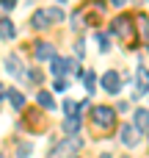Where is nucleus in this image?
<instances>
[{
  "label": "nucleus",
  "mask_w": 149,
  "mask_h": 158,
  "mask_svg": "<svg viewBox=\"0 0 149 158\" xmlns=\"http://www.w3.org/2000/svg\"><path fill=\"white\" fill-rule=\"evenodd\" d=\"M141 131L138 128H133V125H124L122 131H119V139H122V144L124 147H135L138 142H141V136H138Z\"/></svg>",
  "instance_id": "nucleus-6"
},
{
  "label": "nucleus",
  "mask_w": 149,
  "mask_h": 158,
  "mask_svg": "<svg viewBox=\"0 0 149 158\" xmlns=\"http://www.w3.org/2000/svg\"><path fill=\"white\" fill-rule=\"evenodd\" d=\"M58 3H66V0H58Z\"/></svg>",
  "instance_id": "nucleus-29"
},
{
  "label": "nucleus",
  "mask_w": 149,
  "mask_h": 158,
  "mask_svg": "<svg viewBox=\"0 0 149 158\" xmlns=\"http://www.w3.org/2000/svg\"><path fill=\"white\" fill-rule=\"evenodd\" d=\"M50 69H53V75H55V78H64L66 72L77 69V61H75V58H58V56H55V58L50 61Z\"/></svg>",
  "instance_id": "nucleus-5"
},
{
  "label": "nucleus",
  "mask_w": 149,
  "mask_h": 158,
  "mask_svg": "<svg viewBox=\"0 0 149 158\" xmlns=\"http://www.w3.org/2000/svg\"><path fill=\"white\" fill-rule=\"evenodd\" d=\"M17 6V0H3V8H14Z\"/></svg>",
  "instance_id": "nucleus-25"
},
{
  "label": "nucleus",
  "mask_w": 149,
  "mask_h": 158,
  "mask_svg": "<svg viewBox=\"0 0 149 158\" xmlns=\"http://www.w3.org/2000/svg\"><path fill=\"white\" fill-rule=\"evenodd\" d=\"M3 97H8V92H6V86L0 83V100H3Z\"/></svg>",
  "instance_id": "nucleus-26"
},
{
  "label": "nucleus",
  "mask_w": 149,
  "mask_h": 158,
  "mask_svg": "<svg viewBox=\"0 0 149 158\" xmlns=\"http://www.w3.org/2000/svg\"><path fill=\"white\" fill-rule=\"evenodd\" d=\"M91 122H94V128L111 131L113 122H116V114H113V108H108V106H94V108H91Z\"/></svg>",
  "instance_id": "nucleus-2"
},
{
  "label": "nucleus",
  "mask_w": 149,
  "mask_h": 158,
  "mask_svg": "<svg viewBox=\"0 0 149 158\" xmlns=\"http://www.w3.org/2000/svg\"><path fill=\"white\" fill-rule=\"evenodd\" d=\"M36 100H39V103H41L47 111H53V108H55V103H53V97H50L47 92H39V94H36Z\"/></svg>",
  "instance_id": "nucleus-16"
},
{
  "label": "nucleus",
  "mask_w": 149,
  "mask_h": 158,
  "mask_svg": "<svg viewBox=\"0 0 149 158\" xmlns=\"http://www.w3.org/2000/svg\"><path fill=\"white\" fill-rule=\"evenodd\" d=\"M0 158H6V156H0Z\"/></svg>",
  "instance_id": "nucleus-30"
},
{
  "label": "nucleus",
  "mask_w": 149,
  "mask_h": 158,
  "mask_svg": "<svg viewBox=\"0 0 149 158\" xmlns=\"http://www.w3.org/2000/svg\"><path fill=\"white\" fill-rule=\"evenodd\" d=\"M97 44H100V50H102V53H108V50H111V42H108V36H105V33H97Z\"/></svg>",
  "instance_id": "nucleus-19"
},
{
  "label": "nucleus",
  "mask_w": 149,
  "mask_h": 158,
  "mask_svg": "<svg viewBox=\"0 0 149 158\" xmlns=\"http://www.w3.org/2000/svg\"><path fill=\"white\" fill-rule=\"evenodd\" d=\"M138 22H141V33H149V19L147 17H138Z\"/></svg>",
  "instance_id": "nucleus-22"
},
{
  "label": "nucleus",
  "mask_w": 149,
  "mask_h": 158,
  "mask_svg": "<svg viewBox=\"0 0 149 158\" xmlns=\"http://www.w3.org/2000/svg\"><path fill=\"white\" fill-rule=\"evenodd\" d=\"M135 128H138L141 133L149 131V111L147 108H138V111H135Z\"/></svg>",
  "instance_id": "nucleus-12"
},
{
  "label": "nucleus",
  "mask_w": 149,
  "mask_h": 158,
  "mask_svg": "<svg viewBox=\"0 0 149 158\" xmlns=\"http://www.w3.org/2000/svg\"><path fill=\"white\" fill-rule=\"evenodd\" d=\"M14 33H17L14 25H11L8 19H0V36H3V39H14Z\"/></svg>",
  "instance_id": "nucleus-15"
},
{
  "label": "nucleus",
  "mask_w": 149,
  "mask_h": 158,
  "mask_svg": "<svg viewBox=\"0 0 149 158\" xmlns=\"http://www.w3.org/2000/svg\"><path fill=\"white\" fill-rule=\"evenodd\" d=\"M100 158H113V156H108V153H102V156H100Z\"/></svg>",
  "instance_id": "nucleus-28"
},
{
  "label": "nucleus",
  "mask_w": 149,
  "mask_h": 158,
  "mask_svg": "<svg viewBox=\"0 0 149 158\" xmlns=\"http://www.w3.org/2000/svg\"><path fill=\"white\" fill-rule=\"evenodd\" d=\"M6 72L8 75H14V78H22L25 75V69H22V61H19V56H6Z\"/></svg>",
  "instance_id": "nucleus-10"
},
{
  "label": "nucleus",
  "mask_w": 149,
  "mask_h": 158,
  "mask_svg": "<svg viewBox=\"0 0 149 158\" xmlns=\"http://www.w3.org/2000/svg\"><path fill=\"white\" fill-rule=\"evenodd\" d=\"M102 92H108V94H119L122 92V78H119V72L116 69H108V72H102Z\"/></svg>",
  "instance_id": "nucleus-4"
},
{
  "label": "nucleus",
  "mask_w": 149,
  "mask_h": 158,
  "mask_svg": "<svg viewBox=\"0 0 149 158\" xmlns=\"http://www.w3.org/2000/svg\"><path fill=\"white\" fill-rule=\"evenodd\" d=\"M75 53H77V56H80V58H83V56H86V50H83V39H80V42H77V44H75Z\"/></svg>",
  "instance_id": "nucleus-24"
},
{
  "label": "nucleus",
  "mask_w": 149,
  "mask_h": 158,
  "mask_svg": "<svg viewBox=\"0 0 149 158\" xmlns=\"http://www.w3.org/2000/svg\"><path fill=\"white\" fill-rule=\"evenodd\" d=\"M113 33H116L127 47H135V25H133L130 17H119V19H113Z\"/></svg>",
  "instance_id": "nucleus-1"
},
{
  "label": "nucleus",
  "mask_w": 149,
  "mask_h": 158,
  "mask_svg": "<svg viewBox=\"0 0 149 158\" xmlns=\"http://www.w3.org/2000/svg\"><path fill=\"white\" fill-rule=\"evenodd\" d=\"M28 78H30V83H41V72H36V69H33Z\"/></svg>",
  "instance_id": "nucleus-23"
},
{
  "label": "nucleus",
  "mask_w": 149,
  "mask_h": 158,
  "mask_svg": "<svg viewBox=\"0 0 149 158\" xmlns=\"http://www.w3.org/2000/svg\"><path fill=\"white\" fill-rule=\"evenodd\" d=\"M53 22H50V14H47V8H39L33 17H30V28H36V31H44V28H50Z\"/></svg>",
  "instance_id": "nucleus-9"
},
{
  "label": "nucleus",
  "mask_w": 149,
  "mask_h": 158,
  "mask_svg": "<svg viewBox=\"0 0 149 158\" xmlns=\"http://www.w3.org/2000/svg\"><path fill=\"white\" fill-rule=\"evenodd\" d=\"M61 131H64L66 136H77V133H80V114H75V117H66V119L61 122Z\"/></svg>",
  "instance_id": "nucleus-11"
},
{
  "label": "nucleus",
  "mask_w": 149,
  "mask_h": 158,
  "mask_svg": "<svg viewBox=\"0 0 149 158\" xmlns=\"http://www.w3.org/2000/svg\"><path fill=\"white\" fill-rule=\"evenodd\" d=\"M83 86H86V92H88V94H94V86H97V75H94L91 69H86V72H83Z\"/></svg>",
  "instance_id": "nucleus-13"
},
{
  "label": "nucleus",
  "mask_w": 149,
  "mask_h": 158,
  "mask_svg": "<svg viewBox=\"0 0 149 158\" xmlns=\"http://www.w3.org/2000/svg\"><path fill=\"white\" fill-rule=\"evenodd\" d=\"M83 147V142H80V136H69V139H64L53 153H50V158H75V153Z\"/></svg>",
  "instance_id": "nucleus-3"
},
{
  "label": "nucleus",
  "mask_w": 149,
  "mask_h": 158,
  "mask_svg": "<svg viewBox=\"0 0 149 158\" xmlns=\"http://www.w3.org/2000/svg\"><path fill=\"white\" fill-rule=\"evenodd\" d=\"M149 92V69L144 64H138V86H135V92H133V97L138 100L141 94H147Z\"/></svg>",
  "instance_id": "nucleus-7"
},
{
  "label": "nucleus",
  "mask_w": 149,
  "mask_h": 158,
  "mask_svg": "<svg viewBox=\"0 0 149 158\" xmlns=\"http://www.w3.org/2000/svg\"><path fill=\"white\" fill-rule=\"evenodd\" d=\"M47 14H50V22H53V25L64 19V11H61V6H55V8H47Z\"/></svg>",
  "instance_id": "nucleus-18"
},
{
  "label": "nucleus",
  "mask_w": 149,
  "mask_h": 158,
  "mask_svg": "<svg viewBox=\"0 0 149 158\" xmlns=\"http://www.w3.org/2000/svg\"><path fill=\"white\" fill-rule=\"evenodd\" d=\"M66 86H69V83H66L64 78H55V83H53V89H55V92H66Z\"/></svg>",
  "instance_id": "nucleus-20"
},
{
  "label": "nucleus",
  "mask_w": 149,
  "mask_h": 158,
  "mask_svg": "<svg viewBox=\"0 0 149 158\" xmlns=\"http://www.w3.org/2000/svg\"><path fill=\"white\" fill-rule=\"evenodd\" d=\"M33 153V144H28V142H19L17 144V158H28Z\"/></svg>",
  "instance_id": "nucleus-17"
},
{
  "label": "nucleus",
  "mask_w": 149,
  "mask_h": 158,
  "mask_svg": "<svg viewBox=\"0 0 149 158\" xmlns=\"http://www.w3.org/2000/svg\"><path fill=\"white\" fill-rule=\"evenodd\" d=\"M111 3H113L116 8H122V6H124V0H111Z\"/></svg>",
  "instance_id": "nucleus-27"
},
{
  "label": "nucleus",
  "mask_w": 149,
  "mask_h": 158,
  "mask_svg": "<svg viewBox=\"0 0 149 158\" xmlns=\"http://www.w3.org/2000/svg\"><path fill=\"white\" fill-rule=\"evenodd\" d=\"M64 111H66L69 117H75V111H77V106H75L72 100H66V103H64Z\"/></svg>",
  "instance_id": "nucleus-21"
},
{
  "label": "nucleus",
  "mask_w": 149,
  "mask_h": 158,
  "mask_svg": "<svg viewBox=\"0 0 149 158\" xmlns=\"http://www.w3.org/2000/svg\"><path fill=\"white\" fill-rule=\"evenodd\" d=\"M8 103H11L14 108H22V106H25V97H22L17 89H8Z\"/></svg>",
  "instance_id": "nucleus-14"
},
{
  "label": "nucleus",
  "mask_w": 149,
  "mask_h": 158,
  "mask_svg": "<svg viewBox=\"0 0 149 158\" xmlns=\"http://www.w3.org/2000/svg\"><path fill=\"white\" fill-rule=\"evenodd\" d=\"M33 56H36V61H47V58L53 61V58H55V47H53L50 42H39V44L33 47Z\"/></svg>",
  "instance_id": "nucleus-8"
}]
</instances>
